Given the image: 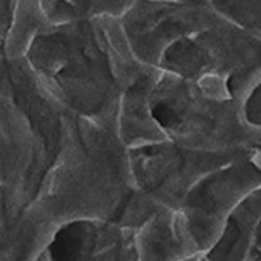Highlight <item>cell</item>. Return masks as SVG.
Returning <instances> with one entry per match:
<instances>
[{
    "label": "cell",
    "instance_id": "9",
    "mask_svg": "<svg viewBox=\"0 0 261 261\" xmlns=\"http://www.w3.org/2000/svg\"><path fill=\"white\" fill-rule=\"evenodd\" d=\"M136 231L105 219L72 220L54 232L38 260L139 261Z\"/></svg>",
    "mask_w": 261,
    "mask_h": 261
},
{
    "label": "cell",
    "instance_id": "16",
    "mask_svg": "<svg viewBox=\"0 0 261 261\" xmlns=\"http://www.w3.org/2000/svg\"><path fill=\"white\" fill-rule=\"evenodd\" d=\"M173 2H182V3H191V4H203L207 5L205 0H173Z\"/></svg>",
    "mask_w": 261,
    "mask_h": 261
},
{
    "label": "cell",
    "instance_id": "12",
    "mask_svg": "<svg viewBox=\"0 0 261 261\" xmlns=\"http://www.w3.org/2000/svg\"><path fill=\"white\" fill-rule=\"evenodd\" d=\"M49 25L40 0H17L13 22L2 40V57L19 59L25 57L35 37Z\"/></svg>",
    "mask_w": 261,
    "mask_h": 261
},
{
    "label": "cell",
    "instance_id": "14",
    "mask_svg": "<svg viewBox=\"0 0 261 261\" xmlns=\"http://www.w3.org/2000/svg\"><path fill=\"white\" fill-rule=\"evenodd\" d=\"M230 22L261 38V0H205Z\"/></svg>",
    "mask_w": 261,
    "mask_h": 261
},
{
    "label": "cell",
    "instance_id": "5",
    "mask_svg": "<svg viewBox=\"0 0 261 261\" xmlns=\"http://www.w3.org/2000/svg\"><path fill=\"white\" fill-rule=\"evenodd\" d=\"M163 71L198 81L216 75L244 105L261 82V38L226 19L170 45L159 63Z\"/></svg>",
    "mask_w": 261,
    "mask_h": 261
},
{
    "label": "cell",
    "instance_id": "1",
    "mask_svg": "<svg viewBox=\"0 0 261 261\" xmlns=\"http://www.w3.org/2000/svg\"><path fill=\"white\" fill-rule=\"evenodd\" d=\"M135 189L127 148L116 130L74 114L69 140L37 198L0 235V259L38 260L54 232L72 220L113 222Z\"/></svg>",
    "mask_w": 261,
    "mask_h": 261
},
{
    "label": "cell",
    "instance_id": "2",
    "mask_svg": "<svg viewBox=\"0 0 261 261\" xmlns=\"http://www.w3.org/2000/svg\"><path fill=\"white\" fill-rule=\"evenodd\" d=\"M25 59L66 110L116 132L123 91L154 68L135 55L120 19L109 16L47 25Z\"/></svg>",
    "mask_w": 261,
    "mask_h": 261
},
{
    "label": "cell",
    "instance_id": "15",
    "mask_svg": "<svg viewBox=\"0 0 261 261\" xmlns=\"http://www.w3.org/2000/svg\"><path fill=\"white\" fill-rule=\"evenodd\" d=\"M243 107L248 120L261 126V82L250 92Z\"/></svg>",
    "mask_w": 261,
    "mask_h": 261
},
{
    "label": "cell",
    "instance_id": "6",
    "mask_svg": "<svg viewBox=\"0 0 261 261\" xmlns=\"http://www.w3.org/2000/svg\"><path fill=\"white\" fill-rule=\"evenodd\" d=\"M248 153L195 149L170 139L127 148L136 188L159 204L175 209L181 208L190 189L209 172Z\"/></svg>",
    "mask_w": 261,
    "mask_h": 261
},
{
    "label": "cell",
    "instance_id": "11",
    "mask_svg": "<svg viewBox=\"0 0 261 261\" xmlns=\"http://www.w3.org/2000/svg\"><path fill=\"white\" fill-rule=\"evenodd\" d=\"M163 70L151 68L123 91L117 116V134L126 148L168 139L154 116L150 94Z\"/></svg>",
    "mask_w": 261,
    "mask_h": 261
},
{
    "label": "cell",
    "instance_id": "10",
    "mask_svg": "<svg viewBox=\"0 0 261 261\" xmlns=\"http://www.w3.org/2000/svg\"><path fill=\"white\" fill-rule=\"evenodd\" d=\"M139 261H204L181 209L163 206L136 231Z\"/></svg>",
    "mask_w": 261,
    "mask_h": 261
},
{
    "label": "cell",
    "instance_id": "8",
    "mask_svg": "<svg viewBox=\"0 0 261 261\" xmlns=\"http://www.w3.org/2000/svg\"><path fill=\"white\" fill-rule=\"evenodd\" d=\"M119 19L138 59L158 67L163 54L173 43L216 23L223 17L203 4L136 0Z\"/></svg>",
    "mask_w": 261,
    "mask_h": 261
},
{
    "label": "cell",
    "instance_id": "4",
    "mask_svg": "<svg viewBox=\"0 0 261 261\" xmlns=\"http://www.w3.org/2000/svg\"><path fill=\"white\" fill-rule=\"evenodd\" d=\"M150 106L166 137L184 146L209 151L261 148V126L248 120L243 103L208 95L194 81L163 71Z\"/></svg>",
    "mask_w": 261,
    "mask_h": 261
},
{
    "label": "cell",
    "instance_id": "13",
    "mask_svg": "<svg viewBox=\"0 0 261 261\" xmlns=\"http://www.w3.org/2000/svg\"><path fill=\"white\" fill-rule=\"evenodd\" d=\"M49 24L96 17L120 18L136 0H40Z\"/></svg>",
    "mask_w": 261,
    "mask_h": 261
},
{
    "label": "cell",
    "instance_id": "3",
    "mask_svg": "<svg viewBox=\"0 0 261 261\" xmlns=\"http://www.w3.org/2000/svg\"><path fill=\"white\" fill-rule=\"evenodd\" d=\"M2 234L31 206L66 146L74 114L44 88L25 57H2Z\"/></svg>",
    "mask_w": 261,
    "mask_h": 261
},
{
    "label": "cell",
    "instance_id": "7",
    "mask_svg": "<svg viewBox=\"0 0 261 261\" xmlns=\"http://www.w3.org/2000/svg\"><path fill=\"white\" fill-rule=\"evenodd\" d=\"M259 188L261 148L212 170L190 189L180 209L204 259L219 239L231 213Z\"/></svg>",
    "mask_w": 261,
    "mask_h": 261
}]
</instances>
